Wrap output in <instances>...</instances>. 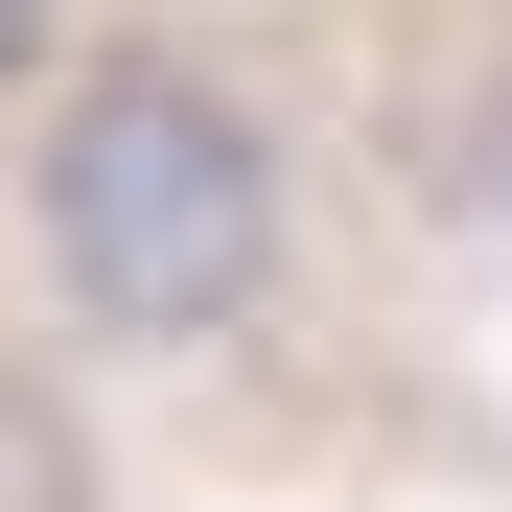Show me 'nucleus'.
I'll list each match as a JSON object with an SVG mask.
<instances>
[{
    "mask_svg": "<svg viewBox=\"0 0 512 512\" xmlns=\"http://www.w3.org/2000/svg\"><path fill=\"white\" fill-rule=\"evenodd\" d=\"M24 256H47V303L94 350H210L280 280V140H256V94H210L163 47L70 70L47 140H24Z\"/></svg>",
    "mask_w": 512,
    "mask_h": 512,
    "instance_id": "1",
    "label": "nucleus"
},
{
    "mask_svg": "<svg viewBox=\"0 0 512 512\" xmlns=\"http://www.w3.org/2000/svg\"><path fill=\"white\" fill-rule=\"evenodd\" d=\"M466 163L512 187V47H489V117H443V187H466Z\"/></svg>",
    "mask_w": 512,
    "mask_h": 512,
    "instance_id": "3",
    "label": "nucleus"
},
{
    "mask_svg": "<svg viewBox=\"0 0 512 512\" xmlns=\"http://www.w3.org/2000/svg\"><path fill=\"white\" fill-rule=\"evenodd\" d=\"M0 512H94V443H70V396L0 373Z\"/></svg>",
    "mask_w": 512,
    "mask_h": 512,
    "instance_id": "2",
    "label": "nucleus"
}]
</instances>
